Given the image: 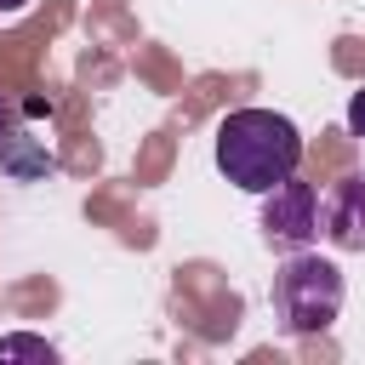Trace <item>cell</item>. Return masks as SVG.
<instances>
[{
	"label": "cell",
	"mask_w": 365,
	"mask_h": 365,
	"mask_svg": "<svg viewBox=\"0 0 365 365\" xmlns=\"http://www.w3.org/2000/svg\"><path fill=\"white\" fill-rule=\"evenodd\" d=\"M302 165V131L274 114V108H234L217 125V171L245 188V194H268L274 182L297 177Z\"/></svg>",
	"instance_id": "6da1fadb"
},
{
	"label": "cell",
	"mask_w": 365,
	"mask_h": 365,
	"mask_svg": "<svg viewBox=\"0 0 365 365\" xmlns=\"http://www.w3.org/2000/svg\"><path fill=\"white\" fill-rule=\"evenodd\" d=\"M51 103H40V97H29V103H0V177H17V182H29V177H40V171H51L57 165V154L46 148V137H34L23 120L29 114H46Z\"/></svg>",
	"instance_id": "277c9868"
},
{
	"label": "cell",
	"mask_w": 365,
	"mask_h": 365,
	"mask_svg": "<svg viewBox=\"0 0 365 365\" xmlns=\"http://www.w3.org/2000/svg\"><path fill=\"white\" fill-rule=\"evenodd\" d=\"M348 131H354V137H365V91H354V97H348Z\"/></svg>",
	"instance_id": "52a82bcc"
},
{
	"label": "cell",
	"mask_w": 365,
	"mask_h": 365,
	"mask_svg": "<svg viewBox=\"0 0 365 365\" xmlns=\"http://www.w3.org/2000/svg\"><path fill=\"white\" fill-rule=\"evenodd\" d=\"M342 297H348L342 268L325 262V257H314L308 245L291 251L285 268L274 274V314H279V325H285L291 336H319V331H331V319L342 314Z\"/></svg>",
	"instance_id": "7a4b0ae2"
},
{
	"label": "cell",
	"mask_w": 365,
	"mask_h": 365,
	"mask_svg": "<svg viewBox=\"0 0 365 365\" xmlns=\"http://www.w3.org/2000/svg\"><path fill=\"white\" fill-rule=\"evenodd\" d=\"M319 234V194L302 177H285L262 194V240L274 251H302Z\"/></svg>",
	"instance_id": "3957f363"
},
{
	"label": "cell",
	"mask_w": 365,
	"mask_h": 365,
	"mask_svg": "<svg viewBox=\"0 0 365 365\" xmlns=\"http://www.w3.org/2000/svg\"><path fill=\"white\" fill-rule=\"evenodd\" d=\"M319 234L336 251H365V171H348L319 200Z\"/></svg>",
	"instance_id": "5b68a950"
},
{
	"label": "cell",
	"mask_w": 365,
	"mask_h": 365,
	"mask_svg": "<svg viewBox=\"0 0 365 365\" xmlns=\"http://www.w3.org/2000/svg\"><path fill=\"white\" fill-rule=\"evenodd\" d=\"M6 359H40V365H51L57 348H51L46 336H23V331H17V336H0V365H6Z\"/></svg>",
	"instance_id": "8992f818"
},
{
	"label": "cell",
	"mask_w": 365,
	"mask_h": 365,
	"mask_svg": "<svg viewBox=\"0 0 365 365\" xmlns=\"http://www.w3.org/2000/svg\"><path fill=\"white\" fill-rule=\"evenodd\" d=\"M23 6H29V0H0V11H6V17H11V11H23Z\"/></svg>",
	"instance_id": "ba28073f"
}]
</instances>
